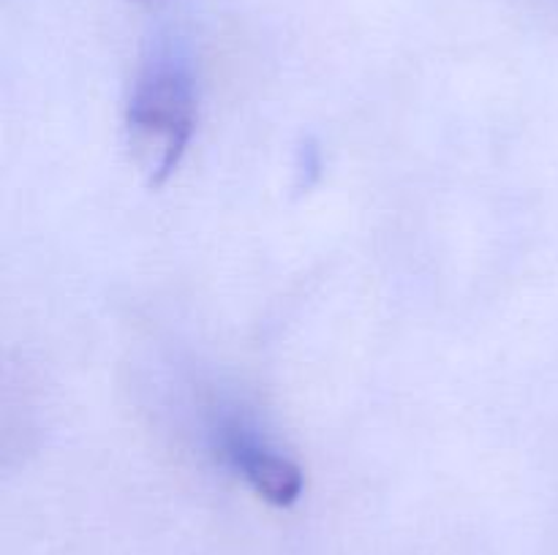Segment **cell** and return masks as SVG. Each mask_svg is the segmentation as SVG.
<instances>
[{
	"label": "cell",
	"mask_w": 558,
	"mask_h": 555,
	"mask_svg": "<svg viewBox=\"0 0 558 555\" xmlns=\"http://www.w3.org/2000/svg\"><path fill=\"white\" fill-rule=\"evenodd\" d=\"M196 120L194 82L174 60H156L136 82L129 107V152L147 185L178 169Z\"/></svg>",
	"instance_id": "6da1fadb"
},
{
	"label": "cell",
	"mask_w": 558,
	"mask_h": 555,
	"mask_svg": "<svg viewBox=\"0 0 558 555\" xmlns=\"http://www.w3.org/2000/svg\"><path fill=\"white\" fill-rule=\"evenodd\" d=\"M229 449H232L234 466L265 501L276 506H292L303 495V471L289 457L248 439H234Z\"/></svg>",
	"instance_id": "7a4b0ae2"
},
{
	"label": "cell",
	"mask_w": 558,
	"mask_h": 555,
	"mask_svg": "<svg viewBox=\"0 0 558 555\" xmlns=\"http://www.w3.org/2000/svg\"><path fill=\"white\" fill-rule=\"evenodd\" d=\"M140 3H153V0H140Z\"/></svg>",
	"instance_id": "3957f363"
}]
</instances>
